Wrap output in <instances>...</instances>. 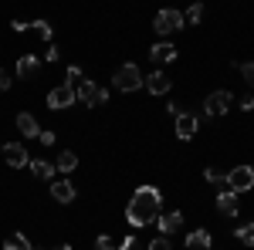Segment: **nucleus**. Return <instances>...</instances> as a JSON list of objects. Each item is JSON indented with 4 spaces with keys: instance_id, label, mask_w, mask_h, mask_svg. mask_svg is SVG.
<instances>
[{
    "instance_id": "2",
    "label": "nucleus",
    "mask_w": 254,
    "mask_h": 250,
    "mask_svg": "<svg viewBox=\"0 0 254 250\" xmlns=\"http://www.w3.org/2000/svg\"><path fill=\"white\" fill-rule=\"evenodd\" d=\"M75 98H78L81 105H88V108H98V105H105V101H109V92H105V88H98L95 81H85V78H81L78 85H75Z\"/></svg>"
},
{
    "instance_id": "11",
    "label": "nucleus",
    "mask_w": 254,
    "mask_h": 250,
    "mask_svg": "<svg viewBox=\"0 0 254 250\" xmlns=\"http://www.w3.org/2000/svg\"><path fill=\"white\" fill-rule=\"evenodd\" d=\"M142 85H146L153 95H166V92H170V78L163 75V71H149V75L142 78Z\"/></svg>"
},
{
    "instance_id": "33",
    "label": "nucleus",
    "mask_w": 254,
    "mask_h": 250,
    "mask_svg": "<svg viewBox=\"0 0 254 250\" xmlns=\"http://www.w3.org/2000/svg\"><path fill=\"white\" fill-rule=\"evenodd\" d=\"M58 58V48H55V44H48V51H44V61H55Z\"/></svg>"
},
{
    "instance_id": "7",
    "label": "nucleus",
    "mask_w": 254,
    "mask_h": 250,
    "mask_svg": "<svg viewBox=\"0 0 254 250\" xmlns=\"http://www.w3.org/2000/svg\"><path fill=\"white\" fill-rule=\"evenodd\" d=\"M75 101H78V98H75V88H71V85H58V88H51V95H48V108H51V112H55V108H71V105H75Z\"/></svg>"
},
{
    "instance_id": "34",
    "label": "nucleus",
    "mask_w": 254,
    "mask_h": 250,
    "mask_svg": "<svg viewBox=\"0 0 254 250\" xmlns=\"http://www.w3.org/2000/svg\"><path fill=\"white\" fill-rule=\"evenodd\" d=\"M55 250H71V247H68V244H58V247H55Z\"/></svg>"
},
{
    "instance_id": "15",
    "label": "nucleus",
    "mask_w": 254,
    "mask_h": 250,
    "mask_svg": "<svg viewBox=\"0 0 254 250\" xmlns=\"http://www.w3.org/2000/svg\"><path fill=\"white\" fill-rule=\"evenodd\" d=\"M17 129H20L24 135H27V139H38V135H41L38 118H34V115H27V112H20V115H17Z\"/></svg>"
},
{
    "instance_id": "3",
    "label": "nucleus",
    "mask_w": 254,
    "mask_h": 250,
    "mask_svg": "<svg viewBox=\"0 0 254 250\" xmlns=\"http://www.w3.org/2000/svg\"><path fill=\"white\" fill-rule=\"evenodd\" d=\"M112 85H116L119 92H136V88H142V71H139L132 61H126V64H119Z\"/></svg>"
},
{
    "instance_id": "8",
    "label": "nucleus",
    "mask_w": 254,
    "mask_h": 250,
    "mask_svg": "<svg viewBox=\"0 0 254 250\" xmlns=\"http://www.w3.org/2000/svg\"><path fill=\"white\" fill-rule=\"evenodd\" d=\"M0 152L7 159V166H14V169H24V166H27V149H24L20 142H7Z\"/></svg>"
},
{
    "instance_id": "26",
    "label": "nucleus",
    "mask_w": 254,
    "mask_h": 250,
    "mask_svg": "<svg viewBox=\"0 0 254 250\" xmlns=\"http://www.w3.org/2000/svg\"><path fill=\"white\" fill-rule=\"evenodd\" d=\"M237 71L244 75V81L254 88V61H244V64H237Z\"/></svg>"
},
{
    "instance_id": "29",
    "label": "nucleus",
    "mask_w": 254,
    "mask_h": 250,
    "mask_svg": "<svg viewBox=\"0 0 254 250\" xmlns=\"http://www.w3.org/2000/svg\"><path fill=\"white\" fill-rule=\"evenodd\" d=\"M119 250H139L136 237H132V233H129V237H126V240H122V244H119Z\"/></svg>"
},
{
    "instance_id": "28",
    "label": "nucleus",
    "mask_w": 254,
    "mask_h": 250,
    "mask_svg": "<svg viewBox=\"0 0 254 250\" xmlns=\"http://www.w3.org/2000/svg\"><path fill=\"white\" fill-rule=\"evenodd\" d=\"M149 250H173V247H170V240H166V237H156V240L149 244Z\"/></svg>"
},
{
    "instance_id": "20",
    "label": "nucleus",
    "mask_w": 254,
    "mask_h": 250,
    "mask_svg": "<svg viewBox=\"0 0 254 250\" xmlns=\"http://www.w3.org/2000/svg\"><path fill=\"white\" fill-rule=\"evenodd\" d=\"M55 166H58V173H71V169L78 166V155H75V152H61Z\"/></svg>"
},
{
    "instance_id": "31",
    "label": "nucleus",
    "mask_w": 254,
    "mask_h": 250,
    "mask_svg": "<svg viewBox=\"0 0 254 250\" xmlns=\"http://www.w3.org/2000/svg\"><path fill=\"white\" fill-rule=\"evenodd\" d=\"M7 88H10V75L0 68V92H7Z\"/></svg>"
},
{
    "instance_id": "12",
    "label": "nucleus",
    "mask_w": 254,
    "mask_h": 250,
    "mask_svg": "<svg viewBox=\"0 0 254 250\" xmlns=\"http://www.w3.org/2000/svg\"><path fill=\"white\" fill-rule=\"evenodd\" d=\"M51 196H55L58 203H71V200H75V186H71V179H55V183H51Z\"/></svg>"
},
{
    "instance_id": "16",
    "label": "nucleus",
    "mask_w": 254,
    "mask_h": 250,
    "mask_svg": "<svg viewBox=\"0 0 254 250\" xmlns=\"http://www.w3.org/2000/svg\"><path fill=\"white\" fill-rule=\"evenodd\" d=\"M41 68V58H34V54H24V58L17 61V75L20 78H34Z\"/></svg>"
},
{
    "instance_id": "24",
    "label": "nucleus",
    "mask_w": 254,
    "mask_h": 250,
    "mask_svg": "<svg viewBox=\"0 0 254 250\" xmlns=\"http://www.w3.org/2000/svg\"><path fill=\"white\" fill-rule=\"evenodd\" d=\"M78 81H81V68H78V64H71V68L64 71V85H71V88H75Z\"/></svg>"
},
{
    "instance_id": "9",
    "label": "nucleus",
    "mask_w": 254,
    "mask_h": 250,
    "mask_svg": "<svg viewBox=\"0 0 254 250\" xmlns=\"http://www.w3.org/2000/svg\"><path fill=\"white\" fill-rule=\"evenodd\" d=\"M156 223H159V233H163V237H166V233H176L180 227H183V213H180V210L159 213V216H156Z\"/></svg>"
},
{
    "instance_id": "25",
    "label": "nucleus",
    "mask_w": 254,
    "mask_h": 250,
    "mask_svg": "<svg viewBox=\"0 0 254 250\" xmlns=\"http://www.w3.org/2000/svg\"><path fill=\"white\" fill-rule=\"evenodd\" d=\"M203 179H207V183H214V186H227V183H224V173H217L214 166H210V169H203Z\"/></svg>"
},
{
    "instance_id": "23",
    "label": "nucleus",
    "mask_w": 254,
    "mask_h": 250,
    "mask_svg": "<svg viewBox=\"0 0 254 250\" xmlns=\"http://www.w3.org/2000/svg\"><path fill=\"white\" fill-rule=\"evenodd\" d=\"M183 20H190V24H200V20H203V3H193V7L183 14Z\"/></svg>"
},
{
    "instance_id": "22",
    "label": "nucleus",
    "mask_w": 254,
    "mask_h": 250,
    "mask_svg": "<svg viewBox=\"0 0 254 250\" xmlns=\"http://www.w3.org/2000/svg\"><path fill=\"white\" fill-rule=\"evenodd\" d=\"M234 237L241 240V244H248V247H254V223H248V227H241V230H234Z\"/></svg>"
},
{
    "instance_id": "1",
    "label": "nucleus",
    "mask_w": 254,
    "mask_h": 250,
    "mask_svg": "<svg viewBox=\"0 0 254 250\" xmlns=\"http://www.w3.org/2000/svg\"><path fill=\"white\" fill-rule=\"evenodd\" d=\"M159 206H163V196H159L156 186H139L129 200V210H126V220L132 227H146L159 216Z\"/></svg>"
},
{
    "instance_id": "17",
    "label": "nucleus",
    "mask_w": 254,
    "mask_h": 250,
    "mask_svg": "<svg viewBox=\"0 0 254 250\" xmlns=\"http://www.w3.org/2000/svg\"><path fill=\"white\" fill-rule=\"evenodd\" d=\"M187 247H190V250H210V233H207V230L187 233Z\"/></svg>"
},
{
    "instance_id": "27",
    "label": "nucleus",
    "mask_w": 254,
    "mask_h": 250,
    "mask_svg": "<svg viewBox=\"0 0 254 250\" xmlns=\"http://www.w3.org/2000/svg\"><path fill=\"white\" fill-rule=\"evenodd\" d=\"M95 250H116V244H112V237H95Z\"/></svg>"
},
{
    "instance_id": "21",
    "label": "nucleus",
    "mask_w": 254,
    "mask_h": 250,
    "mask_svg": "<svg viewBox=\"0 0 254 250\" xmlns=\"http://www.w3.org/2000/svg\"><path fill=\"white\" fill-rule=\"evenodd\" d=\"M31 27L38 31V38L44 41V44H51V38H55V31H51V24H48V20H34Z\"/></svg>"
},
{
    "instance_id": "13",
    "label": "nucleus",
    "mask_w": 254,
    "mask_h": 250,
    "mask_svg": "<svg viewBox=\"0 0 254 250\" xmlns=\"http://www.w3.org/2000/svg\"><path fill=\"white\" fill-rule=\"evenodd\" d=\"M196 125H200V122H196V115H183V112L176 115V135H180V139H193V135H196Z\"/></svg>"
},
{
    "instance_id": "30",
    "label": "nucleus",
    "mask_w": 254,
    "mask_h": 250,
    "mask_svg": "<svg viewBox=\"0 0 254 250\" xmlns=\"http://www.w3.org/2000/svg\"><path fill=\"white\" fill-rule=\"evenodd\" d=\"M38 142H41V146H55V132H44V129H41Z\"/></svg>"
},
{
    "instance_id": "10",
    "label": "nucleus",
    "mask_w": 254,
    "mask_h": 250,
    "mask_svg": "<svg viewBox=\"0 0 254 250\" xmlns=\"http://www.w3.org/2000/svg\"><path fill=\"white\" fill-rule=\"evenodd\" d=\"M173 58H176V44L159 41V44L149 48V61H153V64H166V61H173Z\"/></svg>"
},
{
    "instance_id": "18",
    "label": "nucleus",
    "mask_w": 254,
    "mask_h": 250,
    "mask_svg": "<svg viewBox=\"0 0 254 250\" xmlns=\"http://www.w3.org/2000/svg\"><path fill=\"white\" fill-rule=\"evenodd\" d=\"M31 173L38 176V179H51L55 176V166L48 159H31Z\"/></svg>"
},
{
    "instance_id": "5",
    "label": "nucleus",
    "mask_w": 254,
    "mask_h": 250,
    "mask_svg": "<svg viewBox=\"0 0 254 250\" xmlns=\"http://www.w3.org/2000/svg\"><path fill=\"white\" fill-rule=\"evenodd\" d=\"M224 183H227V190H231V193H248L254 186V169H251V166H234L231 173L224 176Z\"/></svg>"
},
{
    "instance_id": "6",
    "label": "nucleus",
    "mask_w": 254,
    "mask_h": 250,
    "mask_svg": "<svg viewBox=\"0 0 254 250\" xmlns=\"http://www.w3.org/2000/svg\"><path fill=\"white\" fill-rule=\"evenodd\" d=\"M231 101H234V95H231V92H214V95L203 98V112H207L210 118H220V115H227Z\"/></svg>"
},
{
    "instance_id": "14",
    "label": "nucleus",
    "mask_w": 254,
    "mask_h": 250,
    "mask_svg": "<svg viewBox=\"0 0 254 250\" xmlns=\"http://www.w3.org/2000/svg\"><path fill=\"white\" fill-rule=\"evenodd\" d=\"M217 210L224 216H237V193H231V190L217 193Z\"/></svg>"
},
{
    "instance_id": "32",
    "label": "nucleus",
    "mask_w": 254,
    "mask_h": 250,
    "mask_svg": "<svg viewBox=\"0 0 254 250\" xmlns=\"http://www.w3.org/2000/svg\"><path fill=\"white\" fill-rule=\"evenodd\" d=\"M241 108H244V112H251V108H254V95H244V98H241Z\"/></svg>"
},
{
    "instance_id": "4",
    "label": "nucleus",
    "mask_w": 254,
    "mask_h": 250,
    "mask_svg": "<svg viewBox=\"0 0 254 250\" xmlns=\"http://www.w3.org/2000/svg\"><path fill=\"white\" fill-rule=\"evenodd\" d=\"M183 24H187V20H183V14H180V10H173V7H163V10L156 14V20H153L156 34H163V38H166V34H176Z\"/></svg>"
},
{
    "instance_id": "19",
    "label": "nucleus",
    "mask_w": 254,
    "mask_h": 250,
    "mask_svg": "<svg viewBox=\"0 0 254 250\" xmlns=\"http://www.w3.org/2000/svg\"><path fill=\"white\" fill-rule=\"evenodd\" d=\"M3 250H34V247L27 244V237H24V233H10V237H7V244H3Z\"/></svg>"
}]
</instances>
